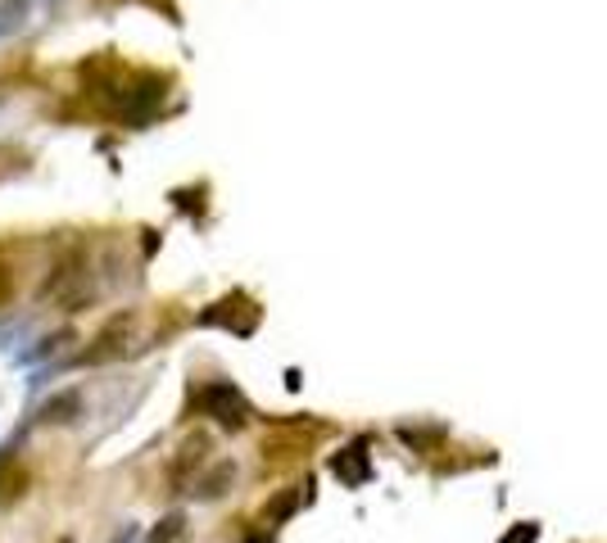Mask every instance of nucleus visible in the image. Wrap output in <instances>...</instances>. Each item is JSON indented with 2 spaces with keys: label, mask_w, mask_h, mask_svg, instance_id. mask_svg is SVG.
I'll return each instance as SVG.
<instances>
[{
  "label": "nucleus",
  "mask_w": 607,
  "mask_h": 543,
  "mask_svg": "<svg viewBox=\"0 0 607 543\" xmlns=\"http://www.w3.org/2000/svg\"><path fill=\"white\" fill-rule=\"evenodd\" d=\"M200 408H204L209 417H218L223 426H246V417H250L246 399H240V389H231L227 381L204 385V389H200Z\"/></svg>",
  "instance_id": "f257e3e1"
},
{
  "label": "nucleus",
  "mask_w": 607,
  "mask_h": 543,
  "mask_svg": "<svg viewBox=\"0 0 607 543\" xmlns=\"http://www.w3.org/2000/svg\"><path fill=\"white\" fill-rule=\"evenodd\" d=\"M336 475H341V480H349V485H362V480L372 475V467H368V444L345 448L341 458H336Z\"/></svg>",
  "instance_id": "f03ea898"
},
{
  "label": "nucleus",
  "mask_w": 607,
  "mask_h": 543,
  "mask_svg": "<svg viewBox=\"0 0 607 543\" xmlns=\"http://www.w3.org/2000/svg\"><path fill=\"white\" fill-rule=\"evenodd\" d=\"M181 539H187V521L181 517H168L155 534H150V543H181Z\"/></svg>",
  "instance_id": "7ed1b4c3"
},
{
  "label": "nucleus",
  "mask_w": 607,
  "mask_h": 543,
  "mask_svg": "<svg viewBox=\"0 0 607 543\" xmlns=\"http://www.w3.org/2000/svg\"><path fill=\"white\" fill-rule=\"evenodd\" d=\"M73 412H78V395H64V399L46 403V421H73Z\"/></svg>",
  "instance_id": "20e7f679"
},
{
  "label": "nucleus",
  "mask_w": 607,
  "mask_h": 543,
  "mask_svg": "<svg viewBox=\"0 0 607 543\" xmlns=\"http://www.w3.org/2000/svg\"><path fill=\"white\" fill-rule=\"evenodd\" d=\"M535 539H539V526H517L503 543H535Z\"/></svg>",
  "instance_id": "39448f33"
},
{
  "label": "nucleus",
  "mask_w": 607,
  "mask_h": 543,
  "mask_svg": "<svg viewBox=\"0 0 607 543\" xmlns=\"http://www.w3.org/2000/svg\"><path fill=\"white\" fill-rule=\"evenodd\" d=\"M5 294H10V272L0 267V304H5Z\"/></svg>",
  "instance_id": "423d86ee"
}]
</instances>
